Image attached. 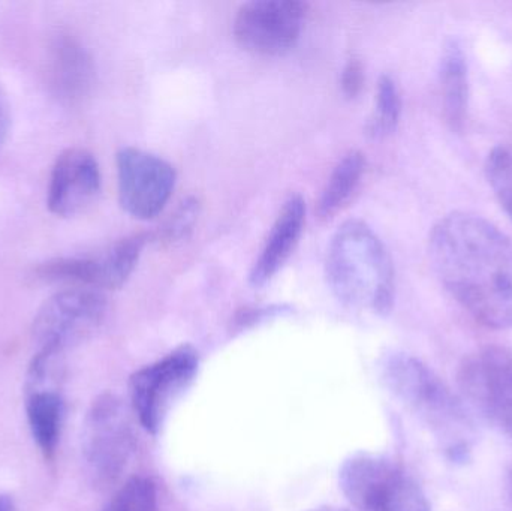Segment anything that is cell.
Listing matches in <instances>:
<instances>
[{
  "mask_svg": "<svg viewBox=\"0 0 512 511\" xmlns=\"http://www.w3.org/2000/svg\"><path fill=\"white\" fill-rule=\"evenodd\" d=\"M433 272L481 326L512 329V239L468 212L436 222L429 236Z\"/></svg>",
  "mask_w": 512,
  "mask_h": 511,
  "instance_id": "6da1fadb",
  "label": "cell"
},
{
  "mask_svg": "<svg viewBox=\"0 0 512 511\" xmlns=\"http://www.w3.org/2000/svg\"><path fill=\"white\" fill-rule=\"evenodd\" d=\"M388 390L430 429L445 455L466 462L474 447L475 428L463 399L426 363L408 353H388L379 363Z\"/></svg>",
  "mask_w": 512,
  "mask_h": 511,
  "instance_id": "7a4b0ae2",
  "label": "cell"
},
{
  "mask_svg": "<svg viewBox=\"0 0 512 511\" xmlns=\"http://www.w3.org/2000/svg\"><path fill=\"white\" fill-rule=\"evenodd\" d=\"M327 281L334 296L352 309L388 315L396 297V276L388 249L363 221L340 225L328 246Z\"/></svg>",
  "mask_w": 512,
  "mask_h": 511,
  "instance_id": "3957f363",
  "label": "cell"
},
{
  "mask_svg": "<svg viewBox=\"0 0 512 511\" xmlns=\"http://www.w3.org/2000/svg\"><path fill=\"white\" fill-rule=\"evenodd\" d=\"M339 485L355 511H432L417 479L390 456H349L340 467Z\"/></svg>",
  "mask_w": 512,
  "mask_h": 511,
  "instance_id": "277c9868",
  "label": "cell"
},
{
  "mask_svg": "<svg viewBox=\"0 0 512 511\" xmlns=\"http://www.w3.org/2000/svg\"><path fill=\"white\" fill-rule=\"evenodd\" d=\"M135 438L128 410L119 396L104 393L90 405L84 420V465L93 485H113L128 467Z\"/></svg>",
  "mask_w": 512,
  "mask_h": 511,
  "instance_id": "5b68a950",
  "label": "cell"
},
{
  "mask_svg": "<svg viewBox=\"0 0 512 511\" xmlns=\"http://www.w3.org/2000/svg\"><path fill=\"white\" fill-rule=\"evenodd\" d=\"M463 402L512 440V350L489 345L465 357L457 372Z\"/></svg>",
  "mask_w": 512,
  "mask_h": 511,
  "instance_id": "8992f818",
  "label": "cell"
},
{
  "mask_svg": "<svg viewBox=\"0 0 512 511\" xmlns=\"http://www.w3.org/2000/svg\"><path fill=\"white\" fill-rule=\"evenodd\" d=\"M198 368L197 351L191 345H182L132 375L129 380L132 408L149 434L161 431L174 402L194 383Z\"/></svg>",
  "mask_w": 512,
  "mask_h": 511,
  "instance_id": "52a82bcc",
  "label": "cell"
},
{
  "mask_svg": "<svg viewBox=\"0 0 512 511\" xmlns=\"http://www.w3.org/2000/svg\"><path fill=\"white\" fill-rule=\"evenodd\" d=\"M107 311L104 293L74 287L51 296L39 308L32 324L38 350L65 354L98 330Z\"/></svg>",
  "mask_w": 512,
  "mask_h": 511,
  "instance_id": "ba28073f",
  "label": "cell"
},
{
  "mask_svg": "<svg viewBox=\"0 0 512 511\" xmlns=\"http://www.w3.org/2000/svg\"><path fill=\"white\" fill-rule=\"evenodd\" d=\"M63 354L38 350L26 374V417L30 434L47 461H53L62 435Z\"/></svg>",
  "mask_w": 512,
  "mask_h": 511,
  "instance_id": "9c48e42d",
  "label": "cell"
},
{
  "mask_svg": "<svg viewBox=\"0 0 512 511\" xmlns=\"http://www.w3.org/2000/svg\"><path fill=\"white\" fill-rule=\"evenodd\" d=\"M117 191L122 209L147 221L167 206L176 188V171L155 153L125 147L117 153Z\"/></svg>",
  "mask_w": 512,
  "mask_h": 511,
  "instance_id": "30bf717a",
  "label": "cell"
},
{
  "mask_svg": "<svg viewBox=\"0 0 512 511\" xmlns=\"http://www.w3.org/2000/svg\"><path fill=\"white\" fill-rule=\"evenodd\" d=\"M307 6L297 0L245 3L234 20V36L243 50L258 56H280L303 32Z\"/></svg>",
  "mask_w": 512,
  "mask_h": 511,
  "instance_id": "8fae6325",
  "label": "cell"
},
{
  "mask_svg": "<svg viewBox=\"0 0 512 511\" xmlns=\"http://www.w3.org/2000/svg\"><path fill=\"white\" fill-rule=\"evenodd\" d=\"M147 243L146 234L117 240L93 257L63 258L39 269L41 278L72 282L92 290H117L131 278Z\"/></svg>",
  "mask_w": 512,
  "mask_h": 511,
  "instance_id": "7c38bea8",
  "label": "cell"
},
{
  "mask_svg": "<svg viewBox=\"0 0 512 511\" xmlns=\"http://www.w3.org/2000/svg\"><path fill=\"white\" fill-rule=\"evenodd\" d=\"M101 192V170L92 153L80 147L57 156L48 182L47 204L53 215L72 218L92 206Z\"/></svg>",
  "mask_w": 512,
  "mask_h": 511,
  "instance_id": "4fadbf2b",
  "label": "cell"
},
{
  "mask_svg": "<svg viewBox=\"0 0 512 511\" xmlns=\"http://www.w3.org/2000/svg\"><path fill=\"white\" fill-rule=\"evenodd\" d=\"M306 224V203L298 194L289 195L256 258L249 282L258 288L270 282L297 248Z\"/></svg>",
  "mask_w": 512,
  "mask_h": 511,
  "instance_id": "5bb4252c",
  "label": "cell"
},
{
  "mask_svg": "<svg viewBox=\"0 0 512 511\" xmlns=\"http://www.w3.org/2000/svg\"><path fill=\"white\" fill-rule=\"evenodd\" d=\"M439 83L445 123L453 132L463 131L468 116L469 78L465 51L457 39H450L442 51Z\"/></svg>",
  "mask_w": 512,
  "mask_h": 511,
  "instance_id": "9a60e30c",
  "label": "cell"
},
{
  "mask_svg": "<svg viewBox=\"0 0 512 511\" xmlns=\"http://www.w3.org/2000/svg\"><path fill=\"white\" fill-rule=\"evenodd\" d=\"M366 171V158L361 152H349L334 167L318 201V216L331 219L351 200Z\"/></svg>",
  "mask_w": 512,
  "mask_h": 511,
  "instance_id": "2e32d148",
  "label": "cell"
},
{
  "mask_svg": "<svg viewBox=\"0 0 512 511\" xmlns=\"http://www.w3.org/2000/svg\"><path fill=\"white\" fill-rule=\"evenodd\" d=\"M402 116V96L396 81L390 75L381 77L376 90L375 110L370 117L367 132L373 138H384L396 131Z\"/></svg>",
  "mask_w": 512,
  "mask_h": 511,
  "instance_id": "e0dca14e",
  "label": "cell"
},
{
  "mask_svg": "<svg viewBox=\"0 0 512 511\" xmlns=\"http://www.w3.org/2000/svg\"><path fill=\"white\" fill-rule=\"evenodd\" d=\"M102 511H159L158 488L149 477H131Z\"/></svg>",
  "mask_w": 512,
  "mask_h": 511,
  "instance_id": "ac0fdd59",
  "label": "cell"
},
{
  "mask_svg": "<svg viewBox=\"0 0 512 511\" xmlns=\"http://www.w3.org/2000/svg\"><path fill=\"white\" fill-rule=\"evenodd\" d=\"M484 171L490 188L512 221V146L495 147L487 156Z\"/></svg>",
  "mask_w": 512,
  "mask_h": 511,
  "instance_id": "d6986e66",
  "label": "cell"
},
{
  "mask_svg": "<svg viewBox=\"0 0 512 511\" xmlns=\"http://www.w3.org/2000/svg\"><path fill=\"white\" fill-rule=\"evenodd\" d=\"M200 215V203L194 198L183 201L170 219L165 222L159 233V240L167 243H176L186 239L194 230L195 222Z\"/></svg>",
  "mask_w": 512,
  "mask_h": 511,
  "instance_id": "ffe728a7",
  "label": "cell"
},
{
  "mask_svg": "<svg viewBox=\"0 0 512 511\" xmlns=\"http://www.w3.org/2000/svg\"><path fill=\"white\" fill-rule=\"evenodd\" d=\"M342 92L348 98H355L360 95L364 86V68L360 60L351 59L343 68L342 78H340Z\"/></svg>",
  "mask_w": 512,
  "mask_h": 511,
  "instance_id": "44dd1931",
  "label": "cell"
},
{
  "mask_svg": "<svg viewBox=\"0 0 512 511\" xmlns=\"http://www.w3.org/2000/svg\"><path fill=\"white\" fill-rule=\"evenodd\" d=\"M8 129V104H6L5 96H3L2 90H0V149H2L3 143H5L6 135H8Z\"/></svg>",
  "mask_w": 512,
  "mask_h": 511,
  "instance_id": "7402d4cb",
  "label": "cell"
},
{
  "mask_svg": "<svg viewBox=\"0 0 512 511\" xmlns=\"http://www.w3.org/2000/svg\"><path fill=\"white\" fill-rule=\"evenodd\" d=\"M0 511H15L14 503L8 495H0Z\"/></svg>",
  "mask_w": 512,
  "mask_h": 511,
  "instance_id": "603a6c76",
  "label": "cell"
},
{
  "mask_svg": "<svg viewBox=\"0 0 512 511\" xmlns=\"http://www.w3.org/2000/svg\"><path fill=\"white\" fill-rule=\"evenodd\" d=\"M309 511H351V510L342 509V507L325 506V507H318V509H312Z\"/></svg>",
  "mask_w": 512,
  "mask_h": 511,
  "instance_id": "cb8c5ba5",
  "label": "cell"
},
{
  "mask_svg": "<svg viewBox=\"0 0 512 511\" xmlns=\"http://www.w3.org/2000/svg\"><path fill=\"white\" fill-rule=\"evenodd\" d=\"M511 489H512V474H511Z\"/></svg>",
  "mask_w": 512,
  "mask_h": 511,
  "instance_id": "d4e9b609",
  "label": "cell"
}]
</instances>
